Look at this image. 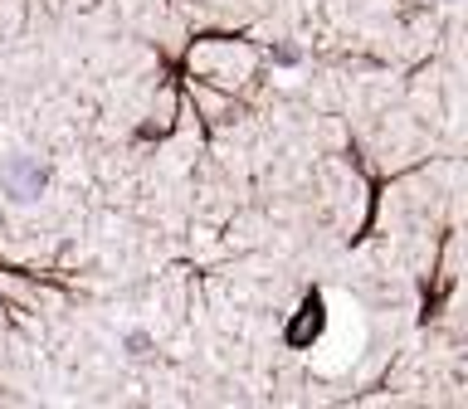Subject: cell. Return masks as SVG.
I'll use <instances>...</instances> for the list:
<instances>
[{
    "instance_id": "6da1fadb",
    "label": "cell",
    "mask_w": 468,
    "mask_h": 409,
    "mask_svg": "<svg viewBox=\"0 0 468 409\" xmlns=\"http://www.w3.org/2000/svg\"><path fill=\"white\" fill-rule=\"evenodd\" d=\"M44 181H49V171L39 166V161H29V156H10L5 166H0V185H5V195L10 200H35Z\"/></svg>"
}]
</instances>
